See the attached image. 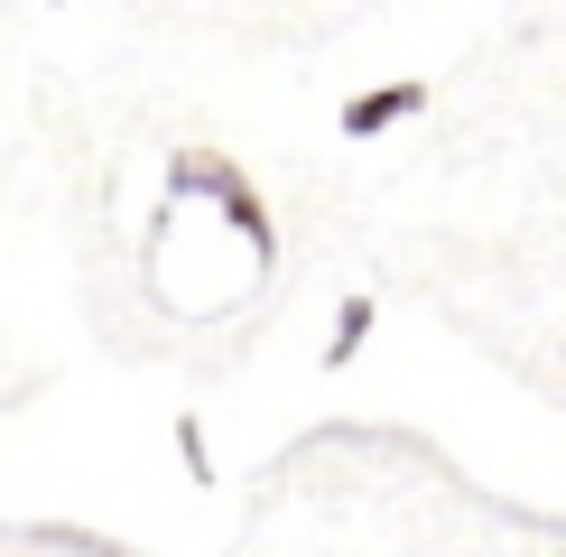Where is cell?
Returning a JSON list of instances; mask_svg holds the SVG:
<instances>
[{"instance_id": "cell-3", "label": "cell", "mask_w": 566, "mask_h": 557, "mask_svg": "<svg viewBox=\"0 0 566 557\" xmlns=\"http://www.w3.org/2000/svg\"><path fill=\"white\" fill-rule=\"evenodd\" d=\"M371 325H381V297H371V288H353L344 297V307H335V335H325V362H353V354H363V344H371Z\"/></svg>"}, {"instance_id": "cell-2", "label": "cell", "mask_w": 566, "mask_h": 557, "mask_svg": "<svg viewBox=\"0 0 566 557\" xmlns=\"http://www.w3.org/2000/svg\"><path fill=\"white\" fill-rule=\"evenodd\" d=\"M409 112H428V84H418V75L371 84V93H353V103H344V139H381L390 122H409Z\"/></svg>"}, {"instance_id": "cell-1", "label": "cell", "mask_w": 566, "mask_h": 557, "mask_svg": "<svg viewBox=\"0 0 566 557\" xmlns=\"http://www.w3.org/2000/svg\"><path fill=\"white\" fill-rule=\"evenodd\" d=\"M168 196H177V204H186V196H205V204H214V214H223L232 232H242L251 270H270V261H279V223H270V204L251 196V177L232 168L223 149H177V168H168Z\"/></svg>"}, {"instance_id": "cell-4", "label": "cell", "mask_w": 566, "mask_h": 557, "mask_svg": "<svg viewBox=\"0 0 566 557\" xmlns=\"http://www.w3.org/2000/svg\"><path fill=\"white\" fill-rule=\"evenodd\" d=\"M177 455H186V474H214V446H205V428H196V418H177Z\"/></svg>"}]
</instances>
